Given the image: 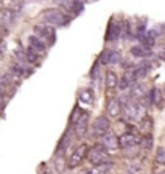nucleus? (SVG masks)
Here are the masks:
<instances>
[{"label": "nucleus", "instance_id": "nucleus-14", "mask_svg": "<svg viewBox=\"0 0 165 174\" xmlns=\"http://www.w3.org/2000/svg\"><path fill=\"white\" fill-rule=\"evenodd\" d=\"M31 74H32V70H27L26 66L18 63V61L10 64V75L11 77H15V78H24V77L31 75Z\"/></svg>", "mask_w": 165, "mask_h": 174}, {"label": "nucleus", "instance_id": "nucleus-32", "mask_svg": "<svg viewBox=\"0 0 165 174\" xmlns=\"http://www.w3.org/2000/svg\"><path fill=\"white\" fill-rule=\"evenodd\" d=\"M62 161H66V160H64V158H61V156H58V158L55 160V166H56V169L61 171V172L64 171V168H66V166H62Z\"/></svg>", "mask_w": 165, "mask_h": 174}, {"label": "nucleus", "instance_id": "nucleus-15", "mask_svg": "<svg viewBox=\"0 0 165 174\" xmlns=\"http://www.w3.org/2000/svg\"><path fill=\"white\" fill-rule=\"evenodd\" d=\"M27 43H29V47L32 48V50H35V51L39 53V54H43V53H47V50H48V47H47V43H45L42 38H39L37 35H29L27 37Z\"/></svg>", "mask_w": 165, "mask_h": 174}, {"label": "nucleus", "instance_id": "nucleus-33", "mask_svg": "<svg viewBox=\"0 0 165 174\" xmlns=\"http://www.w3.org/2000/svg\"><path fill=\"white\" fill-rule=\"evenodd\" d=\"M5 51H7V45H5V42L2 40V42H0V61L3 59V56H5Z\"/></svg>", "mask_w": 165, "mask_h": 174}, {"label": "nucleus", "instance_id": "nucleus-23", "mask_svg": "<svg viewBox=\"0 0 165 174\" xmlns=\"http://www.w3.org/2000/svg\"><path fill=\"white\" fill-rule=\"evenodd\" d=\"M152 145H154V141H152V134H147V136H141V142L140 147L144 150H151Z\"/></svg>", "mask_w": 165, "mask_h": 174}, {"label": "nucleus", "instance_id": "nucleus-5", "mask_svg": "<svg viewBox=\"0 0 165 174\" xmlns=\"http://www.w3.org/2000/svg\"><path fill=\"white\" fill-rule=\"evenodd\" d=\"M111 130V120L107 115H99L93 120L92 125V136L93 137H103Z\"/></svg>", "mask_w": 165, "mask_h": 174}, {"label": "nucleus", "instance_id": "nucleus-20", "mask_svg": "<svg viewBox=\"0 0 165 174\" xmlns=\"http://www.w3.org/2000/svg\"><path fill=\"white\" fill-rule=\"evenodd\" d=\"M130 54L133 56V58H138V59H146L149 58L152 54L149 48L143 47V45H133L132 48H130Z\"/></svg>", "mask_w": 165, "mask_h": 174}, {"label": "nucleus", "instance_id": "nucleus-29", "mask_svg": "<svg viewBox=\"0 0 165 174\" xmlns=\"http://www.w3.org/2000/svg\"><path fill=\"white\" fill-rule=\"evenodd\" d=\"M11 82H13V77L10 74H0V86H10Z\"/></svg>", "mask_w": 165, "mask_h": 174}, {"label": "nucleus", "instance_id": "nucleus-19", "mask_svg": "<svg viewBox=\"0 0 165 174\" xmlns=\"http://www.w3.org/2000/svg\"><path fill=\"white\" fill-rule=\"evenodd\" d=\"M149 70H151V63H147V61H144V63H141L138 66H135V69H132L136 82L141 80V78H144L147 74H149Z\"/></svg>", "mask_w": 165, "mask_h": 174}, {"label": "nucleus", "instance_id": "nucleus-21", "mask_svg": "<svg viewBox=\"0 0 165 174\" xmlns=\"http://www.w3.org/2000/svg\"><path fill=\"white\" fill-rule=\"evenodd\" d=\"M152 126H154V121L149 115H146L143 120L140 121V133L141 136H147V134L152 133Z\"/></svg>", "mask_w": 165, "mask_h": 174}, {"label": "nucleus", "instance_id": "nucleus-4", "mask_svg": "<svg viewBox=\"0 0 165 174\" xmlns=\"http://www.w3.org/2000/svg\"><path fill=\"white\" fill-rule=\"evenodd\" d=\"M34 35H37L39 38L47 43V47H52L56 42V31L55 27L48 26V24H37L34 26Z\"/></svg>", "mask_w": 165, "mask_h": 174}, {"label": "nucleus", "instance_id": "nucleus-24", "mask_svg": "<svg viewBox=\"0 0 165 174\" xmlns=\"http://www.w3.org/2000/svg\"><path fill=\"white\" fill-rule=\"evenodd\" d=\"M140 152V145H130V147H125L122 149V153L127 156V158H133V156H136Z\"/></svg>", "mask_w": 165, "mask_h": 174}, {"label": "nucleus", "instance_id": "nucleus-3", "mask_svg": "<svg viewBox=\"0 0 165 174\" xmlns=\"http://www.w3.org/2000/svg\"><path fill=\"white\" fill-rule=\"evenodd\" d=\"M88 125H90V114L87 110H80V114L72 123H69V126H72V131H74V136H76L79 141L87 136L88 133Z\"/></svg>", "mask_w": 165, "mask_h": 174}, {"label": "nucleus", "instance_id": "nucleus-34", "mask_svg": "<svg viewBox=\"0 0 165 174\" xmlns=\"http://www.w3.org/2000/svg\"><path fill=\"white\" fill-rule=\"evenodd\" d=\"M3 98H5V88L0 86V99H3Z\"/></svg>", "mask_w": 165, "mask_h": 174}, {"label": "nucleus", "instance_id": "nucleus-9", "mask_svg": "<svg viewBox=\"0 0 165 174\" xmlns=\"http://www.w3.org/2000/svg\"><path fill=\"white\" fill-rule=\"evenodd\" d=\"M141 142V136L135 131H125L119 136V144H120V149L130 147V145H140Z\"/></svg>", "mask_w": 165, "mask_h": 174}, {"label": "nucleus", "instance_id": "nucleus-37", "mask_svg": "<svg viewBox=\"0 0 165 174\" xmlns=\"http://www.w3.org/2000/svg\"><path fill=\"white\" fill-rule=\"evenodd\" d=\"M160 174H165V171H162V172H160Z\"/></svg>", "mask_w": 165, "mask_h": 174}, {"label": "nucleus", "instance_id": "nucleus-30", "mask_svg": "<svg viewBox=\"0 0 165 174\" xmlns=\"http://www.w3.org/2000/svg\"><path fill=\"white\" fill-rule=\"evenodd\" d=\"M111 168V165H104V166H96V169L90 171L88 174H109L107 172V169Z\"/></svg>", "mask_w": 165, "mask_h": 174}, {"label": "nucleus", "instance_id": "nucleus-28", "mask_svg": "<svg viewBox=\"0 0 165 174\" xmlns=\"http://www.w3.org/2000/svg\"><path fill=\"white\" fill-rule=\"evenodd\" d=\"M156 163H157V165H165V147H159V149H157Z\"/></svg>", "mask_w": 165, "mask_h": 174}, {"label": "nucleus", "instance_id": "nucleus-11", "mask_svg": "<svg viewBox=\"0 0 165 174\" xmlns=\"http://www.w3.org/2000/svg\"><path fill=\"white\" fill-rule=\"evenodd\" d=\"M99 145H103L106 150H116L120 147V144H119V136L114 133H106L103 137H99Z\"/></svg>", "mask_w": 165, "mask_h": 174}, {"label": "nucleus", "instance_id": "nucleus-12", "mask_svg": "<svg viewBox=\"0 0 165 174\" xmlns=\"http://www.w3.org/2000/svg\"><path fill=\"white\" fill-rule=\"evenodd\" d=\"M144 98H146V105H156V107H159V105L162 104L163 93L157 86H154V88H151L149 91L146 93Z\"/></svg>", "mask_w": 165, "mask_h": 174}, {"label": "nucleus", "instance_id": "nucleus-16", "mask_svg": "<svg viewBox=\"0 0 165 174\" xmlns=\"http://www.w3.org/2000/svg\"><path fill=\"white\" fill-rule=\"evenodd\" d=\"M72 134H74V131H72V126H69V128L66 130V133L61 136L59 142H58V149H56V153H58V155L64 153V152H66V149L69 147L71 139H72Z\"/></svg>", "mask_w": 165, "mask_h": 174}, {"label": "nucleus", "instance_id": "nucleus-1", "mask_svg": "<svg viewBox=\"0 0 165 174\" xmlns=\"http://www.w3.org/2000/svg\"><path fill=\"white\" fill-rule=\"evenodd\" d=\"M40 18L45 24L52 26V27H66L71 22V16H67L66 11H62L59 8H47L40 13Z\"/></svg>", "mask_w": 165, "mask_h": 174}, {"label": "nucleus", "instance_id": "nucleus-10", "mask_svg": "<svg viewBox=\"0 0 165 174\" xmlns=\"http://www.w3.org/2000/svg\"><path fill=\"white\" fill-rule=\"evenodd\" d=\"M122 61V54L120 51H116V50H104L103 53L99 54V63L101 64H106V66H114V64H119Z\"/></svg>", "mask_w": 165, "mask_h": 174}, {"label": "nucleus", "instance_id": "nucleus-27", "mask_svg": "<svg viewBox=\"0 0 165 174\" xmlns=\"http://www.w3.org/2000/svg\"><path fill=\"white\" fill-rule=\"evenodd\" d=\"M122 34H123V38L133 37V29H132L130 21H123V22H122Z\"/></svg>", "mask_w": 165, "mask_h": 174}, {"label": "nucleus", "instance_id": "nucleus-31", "mask_svg": "<svg viewBox=\"0 0 165 174\" xmlns=\"http://www.w3.org/2000/svg\"><path fill=\"white\" fill-rule=\"evenodd\" d=\"M98 75H99V61L93 66V69L90 70V77H92L93 80H96V78H98Z\"/></svg>", "mask_w": 165, "mask_h": 174}, {"label": "nucleus", "instance_id": "nucleus-8", "mask_svg": "<svg viewBox=\"0 0 165 174\" xmlns=\"http://www.w3.org/2000/svg\"><path fill=\"white\" fill-rule=\"evenodd\" d=\"M122 110H123V105H122L120 98L112 96V98L107 99V102H106V112H107V117H109V118H117V117H120L122 115Z\"/></svg>", "mask_w": 165, "mask_h": 174}, {"label": "nucleus", "instance_id": "nucleus-22", "mask_svg": "<svg viewBox=\"0 0 165 174\" xmlns=\"http://www.w3.org/2000/svg\"><path fill=\"white\" fill-rule=\"evenodd\" d=\"M39 54L35 50H32L31 47H27L26 48V51H24V59H26V63H29V64H37L39 61H40V58H39Z\"/></svg>", "mask_w": 165, "mask_h": 174}, {"label": "nucleus", "instance_id": "nucleus-26", "mask_svg": "<svg viewBox=\"0 0 165 174\" xmlns=\"http://www.w3.org/2000/svg\"><path fill=\"white\" fill-rule=\"evenodd\" d=\"M13 21H15V13L11 10H5L3 14H2V22L5 26H10Z\"/></svg>", "mask_w": 165, "mask_h": 174}, {"label": "nucleus", "instance_id": "nucleus-18", "mask_svg": "<svg viewBox=\"0 0 165 174\" xmlns=\"http://www.w3.org/2000/svg\"><path fill=\"white\" fill-rule=\"evenodd\" d=\"M136 78L133 75V72H130V70H125L123 72V75L120 77V80H119V88L120 89H128V88H132L136 85Z\"/></svg>", "mask_w": 165, "mask_h": 174}, {"label": "nucleus", "instance_id": "nucleus-25", "mask_svg": "<svg viewBox=\"0 0 165 174\" xmlns=\"http://www.w3.org/2000/svg\"><path fill=\"white\" fill-rule=\"evenodd\" d=\"M79 99L87 102V104H92L93 102V91L92 89H83V91L79 94Z\"/></svg>", "mask_w": 165, "mask_h": 174}, {"label": "nucleus", "instance_id": "nucleus-13", "mask_svg": "<svg viewBox=\"0 0 165 174\" xmlns=\"http://www.w3.org/2000/svg\"><path fill=\"white\" fill-rule=\"evenodd\" d=\"M62 8L66 13L77 16L83 10V0H62Z\"/></svg>", "mask_w": 165, "mask_h": 174}, {"label": "nucleus", "instance_id": "nucleus-35", "mask_svg": "<svg viewBox=\"0 0 165 174\" xmlns=\"http://www.w3.org/2000/svg\"><path fill=\"white\" fill-rule=\"evenodd\" d=\"M43 174H53V171H52V169H45Z\"/></svg>", "mask_w": 165, "mask_h": 174}, {"label": "nucleus", "instance_id": "nucleus-2", "mask_svg": "<svg viewBox=\"0 0 165 174\" xmlns=\"http://www.w3.org/2000/svg\"><path fill=\"white\" fill-rule=\"evenodd\" d=\"M87 160H88L93 166L111 165V155H109V152H107L103 145H99V144H96V145H93V147L88 149Z\"/></svg>", "mask_w": 165, "mask_h": 174}, {"label": "nucleus", "instance_id": "nucleus-7", "mask_svg": "<svg viewBox=\"0 0 165 174\" xmlns=\"http://www.w3.org/2000/svg\"><path fill=\"white\" fill-rule=\"evenodd\" d=\"M120 34H122V22H119V21H116L114 18H111V21L107 22V31H106L104 40H106L107 43L117 42L119 37H120Z\"/></svg>", "mask_w": 165, "mask_h": 174}, {"label": "nucleus", "instance_id": "nucleus-17", "mask_svg": "<svg viewBox=\"0 0 165 174\" xmlns=\"http://www.w3.org/2000/svg\"><path fill=\"white\" fill-rule=\"evenodd\" d=\"M119 80H120V77H119L114 70H106L104 74V86L109 89V91H112V89L119 88Z\"/></svg>", "mask_w": 165, "mask_h": 174}, {"label": "nucleus", "instance_id": "nucleus-6", "mask_svg": "<svg viewBox=\"0 0 165 174\" xmlns=\"http://www.w3.org/2000/svg\"><path fill=\"white\" fill-rule=\"evenodd\" d=\"M88 144H80L79 147L72 152V155L67 158V168L69 169H76V168H79L82 165L83 158H87V153H88Z\"/></svg>", "mask_w": 165, "mask_h": 174}, {"label": "nucleus", "instance_id": "nucleus-36", "mask_svg": "<svg viewBox=\"0 0 165 174\" xmlns=\"http://www.w3.org/2000/svg\"><path fill=\"white\" fill-rule=\"evenodd\" d=\"M163 99H165V86H163Z\"/></svg>", "mask_w": 165, "mask_h": 174}]
</instances>
